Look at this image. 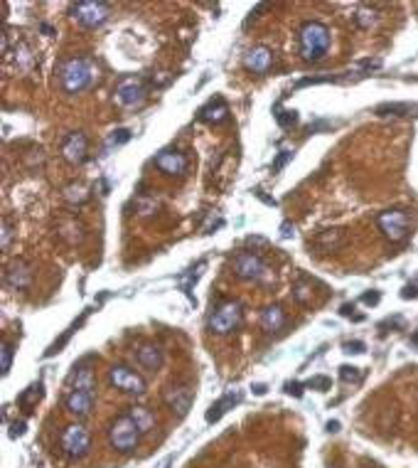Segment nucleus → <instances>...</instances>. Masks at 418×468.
<instances>
[{
  "label": "nucleus",
  "mask_w": 418,
  "mask_h": 468,
  "mask_svg": "<svg viewBox=\"0 0 418 468\" xmlns=\"http://www.w3.org/2000/svg\"><path fill=\"white\" fill-rule=\"evenodd\" d=\"M330 50V30L323 23H305L300 28V57L305 62H320Z\"/></svg>",
  "instance_id": "1"
},
{
  "label": "nucleus",
  "mask_w": 418,
  "mask_h": 468,
  "mask_svg": "<svg viewBox=\"0 0 418 468\" xmlns=\"http://www.w3.org/2000/svg\"><path fill=\"white\" fill-rule=\"evenodd\" d=\"M94 77L96 69L87 57H72L60 67V82L67 94H79V91L89 89Z\"/></svg>",
  "instance_id": "2"
},
{
  "label": "nucleus",
  "mask_w": 418,
  "mask_h": 468,
  "mask_svg": "<svg viewBox=\"0 0 418 468\" xmlns=\"http://www.w3.org/2000/svg\"><path fill=\"white\" fill-rule=\"evenodd\" d=\"M143 432L138 429V424L133 422L128 414H121L114 422L109 424V444L114 446L119 454H133L141 444Z\"/></svg>",
  "instance_id": "3"
},
{
  "label": "nucleus",
  "mask_w": 418,
  "mask_h": 468,
  "mask_svg": "<svg viewBox=\"0 0 418 468\" xmlns=\"http://www.w3.org/2000/svg\"><path fill=\"white\" fill-rule=\"evenodd\" d=\"M72 18L77 20L84 28H101V25L109 20L111 15V5L101 3V0H79L69 8Z\"/></svg>",
  "instance_id": "4"
},
{
  "label": "nucleus",
  "mask_w": 418,
  "mask_h": 468,
  "mask_svg": "<svg viewBox=\"0 0 418 468\" xmlns=\"http://www.w3.org/2000/svg\"><path fill=\"white\" fill-rule=\"evenodd\" d=\"M241 323V303L239 301H224L209 316V331L217 336H229Z\"/></svg>",
  "instance_id": "5"
},
{
  "label": "nucleus",
  "mask_w": 418,
  "mask_h": 468,
  "mask_svg": "<svg viewBox=\"0 0 418 468\" xmlns=\"http://www.w3.org/2000/svg\"><path fill=\"white\" fill-rule=\"evenodd\" d=\"M379 229H382V234L387 236L389 241H404L406 236H409V229H411V217L406 209H387V212L379 214L377 219Z\"/></svg>",
  "instance_id": "6"
},
{
  "label": "nucleus",
  "mask_w": 418,
  "mask_h": 468,
  "mask_svg": "<svg viewBox=\"0 0 418 468\" xmlns=\"http://www.w3.org/2000/svg\"><path fill=\"white\" fill-rule=\"evenodd\" d=\"M91 449V434L82 424H72L62 434V451L67 459H82Z\"/></svg>",
  "instance_id": "7"
},
{
  "label": "nucleus",
  "mask_w": 418,
  "mask_h": 468,
  "mask_svg": "<svg viewBox=\"0 0 418 468\" xmlns=\"http://www.w3.org/2000/svg\"><path fill=\"white\" fill-rule=\"evenodd\" d=\"M109 382L116 390L126 392V395H136V397L146 395V380H143L136 370L126 368V365H114L109 373Z\"/></svg>",
  "instance_id": "8"
},
{
  "label": "nucleus",
  "mask_w": 418,
  "mask_h": 468,
  "mask_svg": "<svg viewBox=\"0 0 418 468\" xmlns=\"http://www.w3.org/2000/svg\"><path fill=\"white\" fill-rule=\"evenodd\" d=\"M234 274L241 281H261L266 276V264L254 251H241L234 259Z\"/></svg>",
  "instance_id": "9"
},
{
  "label": "nucleus",
  "mask_w": 418,
  "mask_h": 468,
  "mask_svg": "<svg viewBox=\"0 0 418 468\" xmlns=\"http://www.w3.org/2000/svg\"><path fill=\"white\" fill-rule=\"evenodd\" d=\"M62 155H64V160H67V163L82 165L84 160H87V155H89L87 136H84V133H79V131L69 133V136L64 138V143H62Z\"/></svg>",
  "instance_id": "10"
},
{
  "label": "nucleus",
  "mask_w": 418,
  "mask_h": 468,
  "mask_svg": "<svg viewBox=\"0 0 418 468\" xmlns=\"http://www.w3.org/2000/svg\"><path fill=\"white\" fill-rule=\"evenodd\" d=\"M116 99H119V104H123V106L143 104V101H146V84L136 77L123 79V82L119 84V89H116Z\"/></svg>",
  "instance_id": "11"
},
{
  "label": "nucleus",
  "mask_w": 418,
  "mask_h": 468,
  "mask_svg": "<svg viewBox=\"0 0 418 468\" xmlns=\"http://www.w3.org/2000/svg\"><path fill=\"white\" fill-rule=\"evenodd\" d=\"M5 284L15 291H25V288L32 286V266L28 261H13L8 269H5Z\"/></svg>",
  "instance_id": "12"
},
{
  "label": "nucleus",
  "mask_w": 418,
  "mask_h": 468,
  "mask_svg": "<svg viewBox=\"0 0 418 468\" xmlns=\"http://www.w3.org/2000/svg\"><path fill=\"white\" fill-rule=\"evenodd\" d=\"M192 400H195V395H192V390L185 385H178V387L173 385L170 390H165V405L178 414V417H185V414L190 412Z\"/></svg>",
  "instance_id": "13"
},
{
  "label": "nucleus",
  "mask_w": 418,
  "mask_h": 468,
  "mask_svg": "<svg viewBox=\"0 0 418 468\" xmlns=\"http://www.w3.org/2000/svg\"><path fill=\"white\" fill-rule=\"evenodd\" d=\"M155 168L163 170L165 175H185L187 158L180 150H160V153L155 155Z\"/></svg>",
  "instance_id": "14"
},
{
  "label": "nucleus",
  "mask_w": 418,
  "mask_h": 468,
  "mask_svg": "<svg viewBox=\"0 0 418 468\" xmlns=\"http://www.w3.org/2000/svg\"><path fill=\"white\" fill-rule=\"evenodd\" d=\"M197 118L205 123H224L229 121V106L227 101L222 99V96H214V99H209L205 106H202L200 111H197Z\"/></svg>",
  "instance_id": "15"
},
{
  "label": "nucleus",
  "mask_w": 418,
  "mask_h": 468,
  "mask_svg": "<svg viewBox=\"0 0 418 468\" xmlns=\"http://www.w3.org/2000/svg\"><path fill=\"white\" fill-rule=\"evenodd\" d=\"M244 64L249 72L254 74H266L273 67V52L269 47H254V50L246 52Z\"/></svg>",
  "instance_id": "16"
},
{
  "label": "nucleus",
  "mask_w": 418,
  "mask_h": 468,
  "mask_svg": "<svg viewBox=\"0 0 418 468\" xmlns=\"http://www.w3.org/2000/svg\"><path fill=\"white\" fill-rule=\"evenodd\" d=\"M67 410L74 414V417H87L94 407V392H82V390H72L64 400Z\"/></svg>",
  "instance_id": "17"
},
{
  "label": "nucleus",
  "mask_w": 418,
  "mask_h": 468,
  "mask_svg": "<svg viewBox=\"0 0 418 468\" xmlns=\"http://www.w3.org/2000/svg\"><path fill=\"white\" fill-rule=\"evenodd\" d=\"M136 360H138V365H141L143 370L158 373V370L163 368V363H165V355H163V350H160L158 345H150V343H148V345L138 348Z\"/></svg>",
  "instance_id": "18"
},
{
  "label": "nucleus",
  "mask_w": 418,
  "mask_h": 468,
  "mask_svg": "<svg viewBox=\"0 0 418 468\" xmlns=\"http://www.w3.org/2000/svg\"><path fill=\"white\" fill-rule=\"evenodd\" d=\"M67 385L72 390H82V392H94V370L89 368V363H79L74 368V373L69 375Z\"/></svg>",
  "instance_id": "19"
},
{
  "label": "nucleus",
  "mask_w": 418,
  "mask_h": 468,
  "mask_svg": "<svg viewBox=\"0 0 418 468\" xmlns=\"http://www.w3.org/2000/svg\"><path fill=\"white\" fill-rule=\"evenodd\" d=\"M286 313H283L281 306H269V308L261 311V328H264L266 333H278L286 328Z\"/></svg>",
  "instance_id": "20"
},
{
  "label": "nucleus",
  "mask_w": 418,
  "mask_h": 468,
  "mask_svg": "<svg viewBox=\"0 0 418 468\" xmlns=\"http://www.w3.org/2000/svg\"><path fill=\"white\" fill-rule=\"evenodd\" d=\"M239 402V397L234 395V392H229V395H224L222 400L219 402H214L212 407H209V412H207V422L212 424V422H219V419L224 417V414L229 412V407H234Z\"/></svg>",
  "instance_id": "21"
},
{
  "label": "nucleus",
  "mask_w": 418,
  "mask_h": 468,
  "mask_svg": "<svg viewBox=\"0 0 418 468\" xmlns=\"http://www.w3.org/2000/svg\"><path fill=\"white\" fill-rule=\"evenodd\" d=\"M128 417H131L133 422L138 424V429H141L143 434L153 432V427H155V414L150 412L148 407H131V410H128Z\"/></svg>",
  "instance_id": "22"
},
{
  "label": "nucleus",
  "mask_w": 418,
  "mask_h": 468,
  "mask_svg": "<svg viewBox=\"0 0 418 468\" xmlns=\"http://www.w3.org/2000/svg\"><path fill=\"white\" fill-rule=\"evenodd\" d=\"M315 244L320 246V249L325 251H332V249H340L342 244H345V234L340 232V229H328V232H323L318 236V241Z\"/></svg>",
  "instance_id": "23"
},
{
  "label": "nucleus",
  "mask_w": 418,
  "mask_h": 468,
  "mask_svg": "<svg viewBox=\"0 0 418 468\" xmlns=\"http://www.w3.org/2000/svg\"><path fill=\"white\" fill-rule=\"evenodd\" d=\"M15 57V64H18V69H23V72H30L32 67H35V57H32V50L25 42H20L18 47H15V55H8L5 59Z\"/></svg>",
  "instance_id": "24"
},
{
  "label": "nucleus",
  "mask_w": 418,
  "mask_h": 468,
  "mask_svg": "<svg viewBox=\"0 0 418 468\" xmlns=\"http://www.w3.org/2000/svg\"><path fill=\"white\" fill-rule=\"evenodd\" d=\"M42 397V385H32V387H28V390L20 395V407H23L25 412H30L32 410V405H35L37 400Z\"/></svg>",
  "instance_id": "25"
},
{
  "label": "nucleus",
  "mask_w": 418,
  "mask_h": 468,
  "mask_svg": "<svg viewBox=\"0 0 418 468\" xmlns=\"http://www.w3.org/2000/svg\"><path fill=\"white\" fill-rule=\"evenodd\" d=\"M13 355H15V345L10 340H3V345H0V368H3V378L10 373V368H13Z\"/></svg>",
  "instance_id": "26"
},
{
  "label": "nucleus",
  "mask_w": 418,
  "mask_h": 468,
  "mask_svg": "<svg viewBox=\"0 0 418 468\" xmlns=\"http://www.w3.org/2000/svg\"><path fill=\"white\" fill-rule=\"evenodd\" d=\"M87 313H89V311H87ZM87 313H84V316H82V318H79L77 323H74V326H72V328H69V331H64V336L60 338V340H55V343H52V348H50V350H47V353H45V355H47V358H52V355H55V353H60V350H62V348H64V345H67V340H69V338H72V333H74V331H77V328H79V326H82V323H84V318H87Z\"/></svg>",
  "instance_id": "27"
},
{
  "label": "nucleus",
  "mask_w": 418,
  "mask_h": 468,
  "mask_svg": "<svg viewBox=\"0 0 418 468\" xmlns=\"http://www.w3.org/2000/svg\"><path fill=\"white\" fill-rule=\"evenodd\" d=\"M355 20H357V25L359 28H364V30H369V28H374L377 25V13H374L372 8H359L357 13H355Z\"/></svg>",
  "instance_id": "28"
},
{
  "label": "nucleus",
  "mask_w": 418,
  "mask_h": 468,
  "mask_svg": "<svg viewBox=\"0 0 418 468\" xmlns=\"http://www.w3.org/2000/svg\"><path fill=\"white\" fill-rule=\"evenodd\" d=\"M411 111H416V106H409V104H384V106H379V109H377V114L379 116H389V114L406 116V114H411Z\"/></svg>",
  "instance_id": "29"
},
{
  "label": "nucleus",
  "mask_w": 418,
  "mask_h": 468,
  "mask_svg": "<svg viewBox=\"0 0 418 468\" xmlns=\"http://www.w3.org/2000/svg\"><path fill=\"white\" fill-rule=\"evenodd\" d=\"M64 197H67L69 202H79V205H82V202H87V190H84L82 185H69L67 187V192H64Z\"/></svg>",
  "instance_id": "30"
},
{
  "label": "nucleus",
  "mask_w": 418,
  "mask_h": 468,
  "mask_svg": "<svg viewBox=\"0 0 418 468\" xmlns=\"http://www.w3.org/2000/svg\"><path fill=\"white\" fill-rule=\"evenodd\" d=\"M293 296H296L300 303H310V298H313V291H310V286L305 281H298L296 288H293Z\"/></svg>",
  "instance_id": "31"
},
{
  "label": "nucleus",
  "mask_w": 418,
  "mask_h": 468,
  "mask_svg": "<svg viewBox=\"0 0 418 468\" xmlns=\"http://www.w3.org/2000/svg\"><path fill=\"white\" fill-rule=\"evenodd\" d=\"M340 378H342V382H359L362 380V373H359V368H352V365H342Z\"/></svg>",
  "instance_id": "32"
},
{
  "label": "nucleus",
  "mask_w": 418,
  "mask_h": 468,
  "mask_svg": "<svg viewBox=\"0 0 418 468\" xmlns=\"http://www.w3.org/2000/svg\"><path fill=\"white\" fill-rule=\"evenodd\" d=\"M126 141H131V131H128V128H119V131L111 133L109 146H123Z\"/></svg>",
  "instance_id": "33"
},
{
  "label": "nucleus",
  "mask_w": 418,
  "mask_h": 468,
  "mask_svg": "<svg viewBox=\"0 0 418 468\" xmlns=\"http://www.w3.org/2000/svg\"><path fill=\"white\" fill-rule=\"evenodd\" d=\"M276 121L281 123L283 128H288V126H293V123L298 121V114H296V111H278Z\"/></svg>",
  "instance_id": "34"
},
{
  "label": "nucleus",
  "mask_w": 418,
  "mask_h": 468,
  "mask_svg": "<svg viewBox=\"0 0 418 468\" xmlns=\"http://www.w3.org/2000/svg\"><path fill=\"white\" fill-rule=\"evenodd\" d=\"M10 239H13V222H10V219H3V239H0V246H3V251H8Z\"/></svg>",
  "instance_id": "35"
},
{
  "label": "nucleus",
  "mask_w": 418,
  "mask_h": 468,
  "mask_svg": "<svg viewBox=\"0 0 418 468\" xmlns=\"http://www.w3.org/2000/svg\"><path fill=\"white\" fill-rule=\"evenodd\" d=\"M23 434H25V424H23V422H15V424H13V432H10V437L18 439V437H23Z\"/></svg>",
  "instance_id": "36"
},
{
  "label": "nucleus",
  "mask_w": 418,
  "mask_h": 468,
  "mask_svg": "<svg viewBox=\"0 0 418 468\" xmlns=\"http://www.w3.org/2000/svg\"><path fill=\"white\" fill-rule=\"evenodd\" d=\"M347 353H364V343H345Z\"/></svg>",
  "instance_id": "37"
},
{
  "label": "nucleus",
  "mask_w": 418,
  "mask_h": 468,
  "mask_svg": "<svg viewBox=\"0 0 418 468\" xmlns=\"http://www.w3.org/2000/svg\"><path fill=\"white\" fill-rule=\"evenodd\" d=\"M359 67H364V69H377V67H382V62H379V59H364V62H359Z\"/></svg>",
  "instance_id": "38"
},
{
  "label": "nucleus",
  "mask_w": 418,
  "mask_h": 468,
  "mask_svg": "<svg viewBox=\"0 0 418 468\" xmlns=\"http://www.w3.org/2000/svg\"><path fill=\"white\" fill-rule=\"evenodd\" d=\"M310 387H330V380L328 378H315V380H310Z\"/></svg>",
  "instance_id": "39"
},
{
  "label": "nucleus",
  "mask_w": 418,
  "mask_h": 468,
  "mask_svg": "<svg viewBox=\"0 0 418 468\" xmlns=\"http://www.w3.org/2000/svg\"><path fill=\"white\" fill-rule=\"evenodd\" d=\"M293 232H296V229H293V224H291V222H283V227H281V234H283V236H286V239H288V236H293Z\"/></svg>",
  "instance_id": "40"
},
{
  "label": "nucleus",
  "mask_w": 418,
  "mask_h": 468,
  "mask_svg": "<svg viewBox=\"0 0 418 468\" xmlns=\"http://www.w3.org/2000/svg\"><path fill=\"white\" fill-rule=\"evenodd\" d=\"M288 158H291V153H283L281 158L276 160V165H273V170H281L283 165H286V160H288Z\"/></svg>",
  "instance_id": "41"
},
{
  "label": "nucleus",
  "mask_w": 418,
  "mask_h": 468,
  "mask_svg": "<svg viewBox=\"0 0 418 468\" xmlns=\"http://www.w3.org/2000/svg\"><path fill=\"white\" fill-rule=\"evenodd\" d=\"M254 192H256V197H261V200L266 202V205H273V207H276V200H271V197H266V195H264V190H254Z\"/></svg>",
  "instance_id": "42"
},
{
  "label": "nucleus",
  "mask_w": 418,
  "mask_h": 468,
  "mask_svg": "<svg viewBox=\"0 0 418 468\" xmlns=\"http://www.w3.org/2000/svg\"><path fill=\"white\" fill-rule=\"evenodd\" d=\"M286 392H288V395H296L298 397L300 395V385H286Z\"/></svg>",
  "instance_id": "43"
},
{
  "label": "nucleus",
  "mask_w": 418,
  "mask_h": 468,
  "mask_svg": "<svg viewBox=\"0 0 418 468\" xmlns=\"http://www.w3.org/2000/svg\"><path fill=\"white\" fill-rule=\"evenodd\" d=\"M379 301V293H367L364 296V303H377Z\"/></svg>",
  "instance_id": "44"
},
{
  "label": "nucleus",
  "mask_w": 418,
  "mask_h": 468,
  "mask_svg": "<svg viewBox=\"0 0 418 468\" xmlns=\"http://www.w3.org/2000/svg\"><path fill=\"white\" fill-rule=\"evenodd\" d=\"M328 429H330V432H340V424H337V422H330Z\"/></svg>",
  "instance_id": "45"
},
{
  "label": "nucleus",
  "mask_w": 418,
  "mask_h": 468,
  "mask_svg": "<svg viewBox=\"0 0 418 468\" xmlns=\"http://www.w3.org/2000/svg\"><path fill=\"white\" fill-rule=\"evenodd\" d=\"M254 390H256V395H264V392H266V387H264V385H256Z\"/></svg>",
  "instance_id": "46"
},
{
  "label": "nucleus",
  "mask_w": 418,
  "mask_h": 468,
  "mask_svg": "<svg viewBox=\"0 0 418 468\" xmlns=\"http://www.w3.org/2000/svg\"><path fill=\"white\" fill-rule=\"evenodd\" d=\"M170 464H173V459H165L163 466H160V468H170Z\"/></svg>",
  "instance_id": "47"
}]
</instances>
